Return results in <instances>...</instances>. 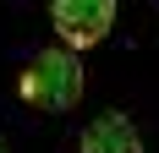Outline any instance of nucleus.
Segmentation results:
<instances>
[{
	"instance_id": "nucleus-1",
	"label": "nucleus",
	"mask_w": 159,
	"mask_h": 153,
	"mask_svg": "<svg viewBox=\"0 0 159 153\" xmlns=\"http://www.w3.org/2000/svg\"><path fill=\"white\" fill-rule=\"evenodd\" d=\"M22 98L33 109H49V115H61L82 98V55L77 49H39L22 71Z\"/></svg>"
},
{
	"instance_id": "nucleus-2",
	"label": "nucleus",
	"mask_w": 159,
	"mask_h": 153,
	"mask_svg": "<svg viewBox=\"0 0 159 153\" xmlns=\"http://www.w3.org/2000/svg\"><path fill=\"white\" fill-rule=\"evenodd\" d=\"M49 22L66 49H93L115 28V0H49Z\"/></svg>"
},
{
	"instance_id": "nucleus-3",
	"label": "nucleus",
	"mask_w": 159,
	"mask_h": 153,
	"mask_svg": "<svg viewBox=\"0 0 159 153\" xmlns=\"http://www.w3.org/2000/svg\"><path fill=\"white\" fill-rule=\"evenodd\" d=\"M77 142H82V153H143L137 126L126 115H99V120H88V131Z\"/></svg>"
},
{
	"instance_id": "nucleus-4",
	"label": "nucleus",
	"mask_w": 159,
	"mask_h": 153,
	"mask_svg": "<svg viewBox=\"0 0 159 153\" xmlns=\"http://www.w3.org/2000/svg\"><path fill=\"white\" fill-rule=\"evenodd\" d=\"M0 153H6V142H0Z\"/></svg>"
}]
</instances>
